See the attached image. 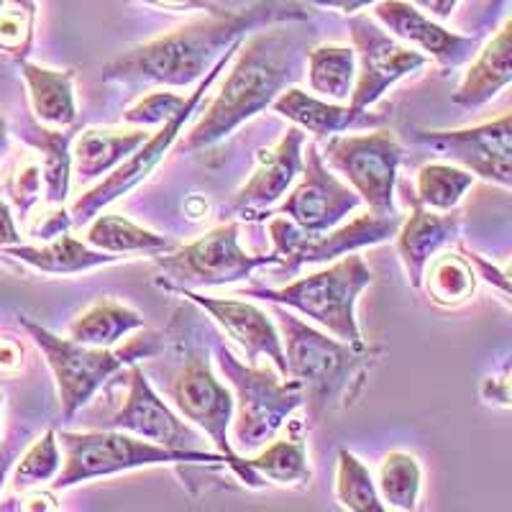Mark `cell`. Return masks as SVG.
Wrapping results in <instances>:
<instances>
[{
	"instance_id": "6da1fadb",
	"label": "cell",
	"mask_w": 512,
	"mask_h": 512,
	"mask_svg": "<svg viewBox=\"0 0 512 512\" xmlns=\"http://www.w3.org/2000/svg\"><path fill=\"white\" fill-rule=\"evenodd\" d=\"M308 21V8L297 0H256L236 11H208L203 18L157 39L118 54L103 67L105 82H118L126 90L190 88L231 47L241 44L246 34L277 24Z\"/></svg>"
},
{
	"instance_id": "7a4b0ae2",
	"label": "cell",
	"mask_w": 512,
	"mask_h": 512,
	"mask_svg": "<svg viewBox=\"0 0 512 512\" xmlns=\"http://www.w3.org/2000/svg\"><path fill=\"white\" fill-rule=\"evenodd\" d=\"M308 44L285 24L254 31L233 54L226 82L210 100L200 121L180 141V152H200L231 136L239 126L267 111L274 98L292 88L303 72Z\"/></svg>"
},
{
	"instance_id": "3957f363",
	"label": "cell",
	"mask_w": 512,
	"mask_h": 512,
	"mask_svg": "<svg viewBox=\"0 0 512 512\" xmlns=\"http://www.w3.org/2000/svg\"><path fill=\"white\" fill-rule=\"evenodd\" d=\"M269 305L285 349L287 377L303 384V408L308 410L305 423L310 420V425H318L328 413L351 408L367 387L372 369L382 361V346L331 338L285 305Z\"/></svg>"
},
{
	"instance_id": "277c9868",
	"label": "cell",
	"mask_w": 512,
	"mask_h": 512,
	"mask_svg": "<svg viewBox=\"0 0 512 512\" xmlns=\"http://www.w3.org/2000/svg\"><path fill=\"white\" fill-rule=\"evenodd\" d=\"M59 446L64 448L62 469L52 479V489H70L75 484L93 482V479L116 477V474L134 472V469H149V466H175L180 472L182 484L192 492L195 482H210V474L218 466H226L223 454H208V451H172L159 443L146 441L134 433L116 431H88V433H57Z\"/></svg>"
},
{
	"instance_id": "5b68a950",
	"label": "cell",
	"mask_w": 512,
	"mask_h": 512,
	"mask_svg": "<svg viewBox=\"0 0 512 512\" xmlns=\"http://www.w3.org/2000/svg\"><path fill=\"white\" fill-rule=\"evenodd\" d=\"M18 323L34 338V344L47 359L52 369L54 384L59 395V413L64 420H72L80 413L116 374H121L128 364L139 359H154L164 349V336L154 331H144L128 338L118 349H100V346L77 344L72 338H62L31 320L29 315H18Z\"/></svg>"
},
{
	"instance_id": "8992f818",
	"label": "cell",
	"mask_w": 512,
	"mask_h": 512,
	"mask_svg": "<svg viewBox=\"0 0 512 512\" xmlns=\"http://www.w3.org/2000/svg\"><path fill=\"white\" fill-rule=\"evenodd\" d=\"M374 282V274L364 256L346 254L323 272L292 282L285 287H251L241 290L239 297H256L264 303L285 305L295 313L305 315L331 336L351 344H361L359 320H356V303L359 295Z\"/></svg>"
},
{
	"instance_id": "52a82bcc",
	"label": "cell",
	"mask_w": 512,
	"mask_h": 512,
	"mask_svg": "<svg viewBox=\"0 0 512 512\" xmlns=\"http://www.w3.org/2000/svg\"><path fill=\"white\" fill-rule=\"evenodd\" d=\"M216 356L223 377L236 392L231 418L233 443L244 454L259 451L272 438H277L287 418H292V413L305 405L303 384L292 377L280 382V377L269 369L244 364L221 341L216 346Z\"/></svg>"
},
{
	"instance_id": "ba28073f",
	"label": "cell",
	"mask_w": 512,
	"mask_h": 512,
	"mask_svg": "<svg viewBox=\"0 0 512 512\" xmlns=\"http://www.w3.org/2000/svg\"><path fill=\"white\" fill-rule=\"evenodd\" d=\"M239 231V223L228 221L192 244L175 246L172 251L157 254L154 264L162 272L157 285L182 287V290L233 285V282L249 280L256 269L280 264V256L274 251L256 256L241 249Z\"/></svg>"
},
{
	"instance_id": "9c48e42d",
	"label": "cell",
	"mask_w": 512,
	"mask_h": 512,
	"mask_svg": "<svg viewBox=\"0 0 512 512\" xmlns=\"http://www.w3.org/2000/svg\"><path fill=\"white\" fill-rule=\"evenodd\" d=\"M169 397L175 402L177 413L190 420L198 431H203L218 451L226 456L228 472L246 484L249 489H262L264 479L256 477L246 464V456L236 454L228 441V428L233 418V395L226 384L213 374L208 351L192 349L182 356L180 369L169 382Z\"/></svg>"
},
{
	"instance_id": "30bf717a",
	"label": "cell",
	"mask_w": 512,
	"mask_h": 512,
	"mask_svg": "<svg viewBox=\"0 0 512 512\" xmlns=\"http://www.w3.org/2000/svg\"><path fill=\"white\" fill-rule=\"evenodd\" d=\"M402 144L387 128L367 134L328 136L323 162L344 177L346 185L377 216H395V185L402 164Z\"/></svg>"
},
{
	"instance_id": "8fae6325",
	"label": "cell",
	"mask_w": 512,
	"mask_h": 512,
	"mask_svg": "<svg viewBox=\"0 0 512 512\" xmlns=\"http://www.w3.org/2000/svg\"><path fill=\"white\" fill-rule=\"evenodd\" d=\"M239 47H241V44H236V47L228 49V52L223 54V57L218 59V62L213 64L208 72H205L203 80L198 82V88L187 95L185 108H182V111L177 113L172 121L162 123L157 134L149 136V139H146L144 144H141L139 149H136V152L126 159V162L118 164L111 175L103 177L98 185L90 187V190L85 192L82 198H77L75 203L70 205L72 226H82V223H88L90 218L98 216L100 210L108 208L111 203H116L118 198H123L126 192H131L134 187H139L141 182L146 180V177L152 175L154 169H157V164L162 162V159L169 154V149L175 146L177 136H180V131L185 128V123L190 121L192 113L198 111L200 100H203L205 93L213 88V82L218 80V75H221L228 64H231L233 54H236V49H239Z\"/></svg>"
},
{
	"instance_id": "7c38bea8",
	"label": "cell",
	"mask_w": 512,
	"mask_h": 512,
	"mask_svg": "<svg viewBox=\"0 0 512 512\" xmlns=\"http://www.w3.org/2000/svg\"><path fill=\"white\" fill-rule=\"evenodd\" d=\"M402 216H377L364 213L356 216L351 223H338L323 233H305L295 226L290 218L272 216L269 221V236H272V251L280 256L282 272L297 274L305 264H328L354 251L369 249V246L384 244L395 239Z\"/></svg>"
},
{
	"instance_id": "4fadbf2b",
	"label": "cell",
	"mask_w": 512,
	"mask_h": 512,
	"mask_svg": "<svg viewBox=\"0 0 512 512\" xmlns=\"http://www.w3.org/2000/svg\"><path fill=\"white\" fill-rule=\"evenodd\" d=\"M349 31L356 54V82L349 98L354 111H369L397 82L418 75L431 62L425 54L402 44L364 13L349 18Z\"/></svg>"
},
{
	"instance_id": "5bb4252c",
	"label": "cell",
	"mask_w": 512,
	"mask_h": 512,
	"mask_svg": "<svg viewBox=\"0 0 512 512\" xmlns=\"http://www.w3.org/2000/svg\"><path fill=\"white\" fill-rule=\"evenodd\" d=\"M410 141L428 149L436 157L459 164L461 169L482 177L487 182L507 187L512 185V118L502 113L495 121H487L474 128H456V131H428L413 128Z\"/></svg>"
},
{
	"instance_id": "9a60e30c",
	"label": "cell",
	"mask_w": 512,
	"mask_h": 512,
	"mask_svg": "<svg viewBox=\"0 0 512 512\" xmlns=\"http://www.w3.org/2000/svg\"><path fill=\"white\" fill-rule=\"evenodd\" d=\"M297 180L300 182L285 203L269 210V218L285 216L305 233H323L338 226L361 205L359 195L323 162V154L313 141L303 149V172Z\"/></svg>"
},
{
	"instance_id": "2e32d148",
	"label": "cell",
	"mask_w": 512,
	"mask_h": 512,
	"mask_svg": "<svg viewBox=\"0 0 512 512\" xmlns=\"http://www.w3.org/2000/svg\"><path fill=\"white\" fill-rule=\"evenodd\" d=\"M123 379H126V400L111 415V420H105V428L134 433V436L172 448V451H195L200 446L203 441L200 431L185 423L154 392L139 364H128Z\"/></svg>"
},
{
	"instance_id": "e0dca14e",
	"label": "cell",
	"mask_w": 512,
	"mask_h": 512,
	"mask_svg": "<svg viewBox=\"0 0 512 512\" xmlns=\"http://www.w3.org/2000/svg\"><path fill=\"white\" fill-rule=\"evenodd\" d=\"M372 18L402 44L433 59L443 72L459 70L479 52V34L466 36L448 31L441 21L425 16L410 0H379Z\"/></svg>"
},
{
	"instance_id": "ac0fdd59",
	"label": "cell",
	"mask_w": 512,
	"mask_h": 512,
	"mask_svg": "<svg viewBox=\"0 0 512 512\" xmlns=\"http://www.w3.org/2000/svg\"><path fill=\"white\" fill-rule=\"evenodd\" d=\"M162 290L177 297H187L192 305L205 310L244 349L249 364H256L259 356H267L277 374L287 379L285 349H282L280 331H277L272 315L246 300H236V297H208L198 290H182V287H162Z\"/></svg>"
},
{
	"instance_id": "d6986e66",
	"label": "cell",
	"mask_w": 512,
	"mask_h": 512,
	"mask_svg": "<svg viewBox=\"0 0 512 512\" xmlns=\"http://www.w3.org/2000/svg\"><path fill=\"white\" fill-rule=\"evenodd\" d=\"M303 149L305 131L295 126L272 149H262L256 154L259 167L233 195L228 213H236L244 221H267L269 210L277 205V200L285 198V192L303 172Z\"/></svg>"
},
{
	"instance_id": "ffe728a7",
	"label": "cell",
	"mask_w": 512,
	"mask_h": 512,
	"mask_svg": "<svg viewBox=\"0 0 512 512\" xmlns=\"http://www.w3.org/2000/svg\"><path fill=\"white\" fill-rule=\"evenodd\" d=\"M410 216L402 218L400 228L395 233V249L400 256L408 282L415 292L423 290V272L433 256L441 254L446 246L456 244L461 236V223L464 216L459 210L448 213H436L428 210L415 200V195H408Z\"/></svg>"
},
{
	"instance_id": "44dd1931",
	"label": "cell",
	"mask_w": 512,
	"mask_h": 512,
	"mask_svg": "<svg viewBox=\"0 0 512 512\" xmlns=\"http://www.w3.org/2000/svg\"><path fill=\"white\" fill-rule=\"evenodd\" d=\"M274 113L295 123L300 131L318 139L346 134V131H369L387 123V116L369 111H354L349 103H331L318 95H310L300 88H287L269 105Z\"/></svg>"
},
{
	"instance_id": "7402d4cb",
	"label": "cell",
	"mask_w": 512,
	"mask_h": 512,
	"mask_svg": "<svg viewBox=\"0 0 512 512\" xmlns=\"http://www.w3.org/2000/svg\"><path fill=\"white\" fill-rule=\"evenodd\" d=\"M469 64L459 90L454 93V103L461 108H482L495 100L512 82V24L505 21L502 29L492 39L479 47Z\"/></svg>"
},
{
	"instance_id": "603a6c76",
	"label": "cell",
	"mask_w": 512,
	"mask_h": 512,
	"mask_svg": "<svg viewBox=\"0 0 512 512\" xmlns=\"http://www.w3.org/2000/svg\"><path fill=\"white\" fill-rule=\"evenodd\" d=\"M80 123L70 128H52L36 121L34 116H26L24 126L18 131V139H24L31 149L39 152L41 159V180L47 200L54 205H62L70 195L72 185V141L80 134Z\"/></svg>"
},
{
	"instance_id": "cb8c5ba5",
	"label": "cell",
	"mask_w": 512,
	"mask_h": 512,
	"mask_svg": "<svg viewBox=\"0 0 512 512\" xmlns=\"http://www.w3.org/2000/svg\"><path fill=\"white\" fill-rule=\"evenodd\" d=\"M3 254L16 259V262L26 264V267L36 269L41 274H54V277H70V274H85L93 272V269L108 267V264H116L121 256L105 254V251L93 249L85 241H77L75 236L64 231L54 239H49L47 244L41 246H6Z\"/></svg>"
},
{
	"instance_id": "d4e9b609",
	"label": "cell",
	"mask_w": 512,
	"mask_h": 512,
	"mask_svg": "<svg viewBox=\"0 0 512 512\" xmlns=\"http://www.w3.org/2000/svg\"><path fill=\"white\" fill-rule=\"evenodd\" d=\"M21 77L29 90L31 116L44 126L70 128L77 123V100H75V70H49L41 64L21 59Z\"/></svg>"
},
{
	"instance_id": "484cf974",
	"label": "cell",
	"mask_w": 512,
	"mask_h": 512,
	"mask_svg": "<svg viewBox=\"0 0 512 512\" xmlns=\"http://www.w3.org/2000/svg\"><path fill=\"white\" fill-rule=\"evenodd\" d=\"M152 134H146V128H134V131H100V128H88L72 141V169L77 172L80 182L100 180L103 175H111L121 162H126L131 154L144 144Z\"/></svg>"
},
{
	"instance_id": "4316f807",
	"label": "cell",
	"mask_w": 512,
	"mask_h": 512,
	"mask_svg": "<svg viewBox=\"0 0 512 512\" xmlns=\"http://www.w3.org/2000/svg\"><path fill=\"white\" fill-rule=\"evenodd\" d=\"M305 425L303 420H292L290 428L282 438L269 441L254 459H246L256 477L267 479L280 487H300L313 479L308 464V446H305Z\"/></svg>"
},
{
	"instance_id": "83f0119b",
	"label": "cell",
	"mask_w": 512,
	"mask_h": 512,
	"mask_svg": "<svg viewBox=\"0 0 512 512\" xmlns=\"http://www.w3.org/2000/svg\"><path fill=\"white\" fill-rule=\"evenodd\" d=\"M144 328V318L134 308L111 300V297H98L88 310H82L70 326V338L77 344L100 346L111 349L118 341L131 336L134 331Z\"/></svg>"
},
{
	"instance_id": "f1b7e54d",
	"label": "cell",
	"mask_w": 512,
	"mask_h": 512,
	"mask_svg": "<svg viewBox=\"0 0 512 512\" xmlns=\"http://www.w3.org/2000/svg\"><path fill=\"white\" fill-rule=\"evenodd\" d=\"M308 82L318 98L349 103L356 82V54L346 44H318L305 52Z\"/></svg>"
},
{
	"instance_id": "f546056e",
	"label": "cell",
	"mask_w": 512,
	"mask_h": 512,
	"mask_svg": "<svg viewBox=\"0 0 512 512\" xmlns=\"http://www.w3.org/2000/svg\"><path fill=\"white\" fill-rule=\"evenodd\" d=\"M85 244L113 256L118 254L157 256V254H164V251H172L177 246L175 241H169L167 236H159V233L149 231V228L136 226V223L128 221V218L108 216V213L90 218Z\"/></svg>"
},
{
	"instance_id": "4dcf8cb0",
	"label": "cell",
	"mask_w": 512,
	"mask_h": 512,
	"mask_svg": "<svg viewBox=\"0 0 512 512\" xmlns=\"http://www.w3.org/2000/svg\"><path fill=\"white\" fill-rule=\"evenodd\" d=\"M423 287L441 308H459L477 292V274L459 251L456 254L448 251L441 256L436 254L428 262L423 272Z\"/></svg>"
},
{
	"instance_id": "1f68e13d",
	"label": "cell",
	"mask_w": 512,
	"mask_h": 512,
	"mask_svg": "<svg viewBox=\"0 0 512 512\" xmlns=\"http://www.w3.org/2000/svg\"><path fill=\"white\" fill-rule=\"evenodd\" d=\"M477 177L456 164L431 162L418 169V182H415V200L423 208L448 213L456 210L464 195L474 187Z\"/></svg>"
},
{
	"instance_id": "d6a6232c",
	"label": "cell",
	"mask_w": 512,
	"mask_h": 512,
	"mask_svg": "<svg viewBox=\"0 0 512 512\" xmlns=\"http://www.w3.org/2000/svg\"><path fill=\"white\" fill-rule=\"evenodd\" d=\"M423 469L420 461L408 451H390L379 464L377 492L387 510H418Z\"/></svg>"
},
{
	"instance_id": "836d02e7",
	"label": "cell",
	"mask_w": 512,
	"mask_h": 512,
	"mask_svg": "<svg viewBox=\"0 0 512 512\" xmlns=\"http://www.w3.org/2000/svg\"><path fill=\"white\" fill-rule=\"evenodd\" d=\"M336 500L344 510L351 512H384L382 497L377 492L369 466L356 454L341 448L338 451V472H336Z\"/></svg>"
},
{
	"instance_id": "e575fe53",
	"label": "cell",
	"mask_w": 512,
	"mask_h": 512,
	"mask_svg": "<svg viewBox=\"0 0 512 512\" xmlns=\"http://www.w3.org/2000/svg\"><path fill=\"white\" fill-rule=\"evenodd\" d=\"M36 0H0V57L21 62L34 49Z\"/></svg>"
},
{
	"instance_id": "d590c367",
	"label": "cell",
	"mask_w": 512,
	"mask_h": 512,
	"mask_svg": "<svg viewBox=\"0 0 512 512\" xmlns=\"http://www.w3.org/2000/svg\"><path fill=\"white\" fill-rule=\"evenodd\" d=\"M62 469V451H59V438L54 428L44 431V436L36 438L26 454L18 459L16 472H13V492H29L52 482Z\"/></svg>"
},
{
	"instance_id": "8d00e7d4",
	"label": "cell",
	"mask_w": 512,
	"mask_h": 512,
	"mask_svg": "<svg viewBox=\"0 0 512 512\" xmlns=\"http://www.w3.org/2000/svg\"><path fill=\"white\" fill-rule=\"evenodd\" d=\"M185 103H187L185 95L159 90V93L144 95L139 103L131 105V108L123 113V121L134 123V126L139 128L162 126V123L172 121V118L185 108Z\"/></svg>"
},
{
	"instance_id": "74e56055",
	"label": "cell",
	"mask_w": 512,
	"mask_h": 512,
	"mask_svg": "<svg viewBox=\"0 0 512 512\" xmlns=\"http://www.w3.org/2000/svg\"><path fill=\"white\" fill-rule=\"evenodd\" d=\"M41 187H44V180H41V167L36 162H26L24 167L18 169L16 175L8 180V185L3 190L8 192L13 208L18 210V216L29 218L31 208L39 203L41 198Z\"/></svg>"
},
{
	"instance_id": "f35d334b",
	"label": "cell",
	"mask_w": 512,
	"mask_h": 512,
	"mask_svg": "<svg viewBox=\"0 0 512 512\" xmlns=\"http://www.w3.org/2000/svg\"><path fill=\"white\" fill-rule=\"evenodd\" d=\"M456 249H459V254L464 256L466 262L472 264V269H474V274H477V277L487 280L489 285L500 287L502 300L507 303V300H510V274H507V269H497L495 264H489L484 256H479L477 251H472V249H466V246L459 244V241H456Z\"/></svg>"
},
{
	"instance_id": "ab89813d",
	"label": "cell",
	"mask_w": 512,
	"mask_h": 512,
	"mask_svg": "<svg viewBox=\"0 0 512 512\" xmlns=\"http://www.w3.org/2000/svg\"><path fill=\"white\" fill-rule=\"evenodd\" d=\"M72 228V218H70V210H54V213H47V216L41 218L39 223H36V228H31V236L34 239H41V241H49L54 239V236H59V233L70 231Z\"/></svg>"
},
{
	"instance_id": "60d3db41",
	"label": "cell",
	"mask_w": 512,
	"mask_h": 512,
	"mask_svg": "<svg viewBox=\"0 0 512 512\" xmlns=\"http://www.w3.org/2000/svg\"><path fill=\"white\" fill-rule=\"evenodd\" d=\"M482 397L487 402H497L502 408H510V364L502 367L500 377H487L482 382Z\"/></svg>"
},
{
	"instance_id": "b9f144b4",
	"label": "cell",
	"mask_w": 512,
	"mask_h": 512,
	"mask_svg": "<svg viewBox=\"0 0 512 512\" xmlns=\"http://www.w3.org/2000/svg\"><path fill=\"white\" fill-rule=\"evenodd\" d=\"M21 244V231L13 221V210L6 200V190H0V249Z\"/></svg>"
},
{
	"instance_id": "7bdbcfd3",
	"label": "cell",
	"mask_w": 512,
	"mask_h": 512,
	"mask_svg": "<svg viewBox=\"0 0 512 512\" xmlns=\"http://www.w3.org/2000/svg\"><path fill=\"white\" fill-rule=\"evenodd\" d=\"M131 3H144V6L152 8H162V11H185V13H208L216 11V3H210V0H131Z\"/></svg>"
},
{
	"instance_id": "ee69618b",
	"label": "cell",
	"mask_w": 512,
	"mask_h": 512,
	"mask_svg": "<svg viewBox=\"0 0 512 512\" xmlns=\"http://www.w3.org/2000/svg\"><path fill=\"white\" fill-rule=\"evenodd\" d=\"M379 0H310V6L328 8V11L344 13V16H356L364 8H374Z\"/></svg>"
},
{
	"instance_id": "f6af8a7d",
	"label": "cell",
	"mask_w": 512,
	"mask_h": 512,
	"mask_svg": "<svg viewBox=\"0 0 512 512\" xmlns=\"http://www.w3.org/2000/svg\"><path fill=\"white\" fill-rule=\"evenodd\" d=\"M415 8L425 13V16L436 18V21H448L456 13V6L461 0H410Z\"/></svg>"
},
{
	"instance_id": "bcb514c9",
	"label": "cell",
	"mask_w": 512,
	"mask_h": 512,
	"mask_svg": "<svg viewBox=\"0 0 512 512\" xmlns=\"http://www.w3.org/2000/svg\"><path fill=\"white\" fill-rule=\"evenodd\" d=\"M21 346L16 341H0V372H16L21 367Z\"/></svg>"
},
{
	"instance_id": "7dc6e473",
	"label": "cell",
	"mask_w": 512,
	"mask_h": 512,
	"mask_svg": "<svg viewBox=\"0 0 512 512\" xmlns=\"http://www.w3.org/2000/svg\"><path fill=\"white\" fill-rule=\"evenodd\" d=\"M21 446H24V441H21V438H11V441L0 446V487H3V482H6L8 472H11V466H13V461H16Z\"/></svg>"
},
{
	"instance_id": "c3c4849f",
	"label": "cell",
	"mask_w": 512,
	"mask_h": 512,
	"mask_svg": "<svg viewBox=\"0 0 512 512\" xmlns=\"http://www.w3.org/2000/svg\"><path fill=\"white\" fill-rule=\"evenodd\" d=\"M8 146H11V128H8L6 113L0 111V157L8 152Z\"/></svg>"
},
{
	"instance_id": "681fc988",
	"label": "cell",
	"mask_w": 512,
	"mask_h": 512,
	"mask_svg": "<svg viewBox=\"0 0 512 512\" xmlns=\"http://www.w3.org/2000/svg\"><path fill=\"white\" fill-rule=\"evenodd\" d=\"M502 6H507V0H492V6H489V11H487V21H489V24H495V13L500 11Z\"/></svg>"
},
{
	"instance_id": "f907efd6",
	"label": "cell",
	"mask_w": 512,
	"mask_h": 512,
	"mask_svg": "<svg viewBox=\"0 0 512 512\" xmlns=\"http://www.w3.org/2000/svg\"><path fill=\"white\" fill-rule=\"evenodd\" d=\"M0 413H3V395H0Z\"/></svg>"
}]
</instances>
